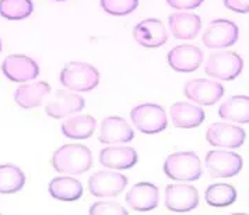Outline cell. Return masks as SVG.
<instances>
[{
  "mask_svg": "<svg viewBox=\"0 0 249 215\" xmlns=\"http://www.w3.org/2000/svg\"><path fill=\"white\" fill-rule=\"evenodd\" d=\"M127 186V178L111 170H100L89 179L90 193L95 197H116Z\"/></svg>",
  "mask_w": 249,
  "mask_h": 215,
  "instance_id": "30bf717a",
  "label": "cell"
},
{
  "mask_svg": "<svg viewBox=\"0 0 249 215\" xmlns=\"http://www.w3.org/2000/svg\"><path fill=\"white\" fill-rule=\"evenodd\" d=\"M34 12L31 0H0V16L10 21H18L30 17Z\"/></svg>",
  "mask_w": 249,
  "mask_h": 215,
  "instance_id": "4316f807",
  "label": "cell"
},
{
  "mask_svg": "<svg viewBox=\"0 0 249 215\" xmlns=\"http://www.w3.org/2000/svg\"><path fill=\"white\" fill-rule=\"evenodd\" d=\"M60 84L70 91L87 92L100 84V73L90 63L73 60L60 71Z\"/></svg>",
  "mask_w": 249,
  "mask_h": 215,
  "instance_id": "7a4b0ae2",
  "label": "cell"
},
{
  "mask_svg": "<svg viewBox=\"0 0 249 215\" xmlns=\"http://www.w3.org/2000/svg\"><path fill=\"white\" fill-rule=\"evenodd\" d=\"M221 119L235 122V123H249V97L235 95L226 101L218 109Z\"/></svg>",
  "mask_w": 249,
  "mask_h": 215,
  "instance_id": "cb8c5ba5",
  "label": "cell"
},
{
  "mask_svg": "<svg viewBox=\"0 0 249 215\" xmlns=\"http://www.w3.org/2000/svg\"><path fill=\"white\" fill-rule=\"evenodd\" d=\"M247 133L244 129L223 122L213 123L206 132V140L210 146L221 148H238L245 143Z\"/></svg>",
  "mask_w": 249,
  "mask_h": 215,
  "instance_id": "7c38bea8",
  "label": "cell"
},
{
  "mask_svg": "<svg viewBox=\"0 0 249 215\" xmlns=\"http://www.w3.org/2000/svg\"><path fill=\"white\" fill-rule=\"evenodd\" d=\"M206 169L212 178H232L237 176L242 169V157L226 149H213L209 151L206 159Z\"/></svg>",
  "mask_w": 249,
  "mask_h": 215,
  "instance_id": "8992f818",
  "label": "cell"
},
{
  "mask_svg": "<svg viewBox=\"0 0 249 215\" xmlns=\"http://www.w3.org/2000/svg\"><path fill=\"white\" fill-rule=\"evenodd\" d=\"M224 6L235 13H249V0H224Z\"/></svg>",
  "mask_w": 249,
  "mask_h": 215,
  "instance_id": "4dcf8cb0",
  "label": "cell"
},
{
  "mask_svg": "<svg viewBox=\"0 0 249 215\" xmlns=\"http://www.w3.org/2000/svg\"><path fill=\"white\" fill-rule=\"evenodd\" d=\"M171 120L178 129H195L199 127L206 119L204 111L189 102H175L170 109Z\"/></svg>",
  "mask_w": 249,
  "mask_h": 215,
  "instance_id": "ffe728a7",
  "label": "cell"
},
{
  "mask_svg": "<svg viewBox=\"0 0 249 215\" xmlns=\"http://www.w3.org/2000/svg\"><path fill=\"white\" fill-rule=\"evenodd\" d=\"M164 173L172 181H197L202 176V162L193 151L174 152L164 162Z\"/></svg>",
  "mask_w": 249,
  "mask_h": 215,
  "instance_id": "3957f363",
  "label": "cell"
},
{
  "mask_svg": "<svg viewBox=\"0 0 249 215\" xmlns=\"http://www.w3.org/2000/svg\"><path fill=\"white\" fill-rule=\"evenodd\" d=\"M49 92H51V85L45 81L24 84L16 90L14 101L20 108L33 109V108H36L42 103L44 98Z\"/></svg>",
  "mask_w": 249,
  "mask_h": 215,
  "instance_id": "44dd1931",
  "label": "cell"
},
{
  "mask_svg": "<svg viewBox=\"0 0 249 215\" xmlns=\"http://www.w3.org/2000/svg\"><path fill=\"white\" fill-rule=\"evenodd\" d=\"M1 71L13 83H27L39 76V66L25 55H10L3 60Z\"/></svg>",
  "mask_w": 249,
  "mask_h": 215,
  "instance_id": "8fae6325",
  "label": "cell"
},
{
  "mask_svg": "<svg viewBox=\"0 0 249 215\" xmlns=\"http://www.w3.org/2000/svg\"><path fill=\"white\" fill-rule=\"evenodd\" d=\"M53 169L63 175H81L92 166L91 149L81 144H66L52 155Z\"/></svg>",
  "mask_w": 249,
  "mask_h": 215,
  "instance_id": "6da1fadb",
  "label": "cell"
},
{
  "mask_svg": "<svg viewBox=\"0 0 249 215\" xmlns=\"http://www.w3.org/2000/svg\"><path fill=\"white\" fill-rule=\"evenodd\" d=\"M86 106V101L79 94L66 90H57L51 101L45 105V112L52 119H62L69 115L81 112Z\"/></svg>",
  "mask_w": 249,
  "mask_h": 215,
  "instance_id": "5bb4252c",
  "label": "cell"
},
{
  "mask_svg": "<svg viewBox=\"0 0 249 215\" xmlns=\"http://www.w3.org/2000/svg\"><path fill=\"white\" fill-rule=\"evenodd\" d=\"M102 10L109 16L122 17L135 12L139 6V0H100Z\"/></svg>",
  "mask_w": 249,
  "mask_h": 215,
  "instance_id": "83f0119b",
  "label": "cell"
},
{
  "mask_svg": "<svg viewBox=\"0 0 249 215\" xmlns=\"http://www.w3.org/2000/svg\"><path fill=\"white\" fill-rule=\"evenodd\" d=\"M167 4L177 10H193L197 9L204 0H165Z\"/></svg>",
  "mask_w": 249,
  "mask_h": 215,
  "instance_id": "f546056e",
  "label": "cell"
},
{
  "mask_svg": "<svg viewBox=\"0 0 249 215\" xmlns=\"http://www.w3.org/2000/svg\"><path fill=\"white\" fill-rule=\"evenodd\" d=\"M183 94L188 99L203 106H212L224 95V87L212 80L195 79L185 84Z\"/></svg>",
  "mask_w": 249,
  "mask_h": 215,
  "instance_id": "9c48e42d",
  "label": "cell"
},
{
  "mask_svg": "<svg viewBox=\"0 0 249 215\" xmlns=\"http://www.w3.org/2000/svg\"><path fill=\"white\" fill-rule=\"evenodd\" d=\"M1 48H3V44H1V39H0V52H1Z\"/></svg>",
  "mask_w": 249,
  "mask_h": 215,
  "instance_id": "1f68e13d",
  "label": "cell"
},
{
  "mask_svg": "<svg viewBox=\"0 0 249 215\" xmlns=\"http://www.w3.org/2000/svg\"><path fill=\"white\" fill-rule=\"evenodd\" d=\"M48 192L52 198L59 201H76L83 196V186L74 178L59 176L51 181Z\"/></svg>",
  "mask_w": 249,
  "mask_h": 215,
  "instance_id": "7402d4cb",
  "label": "cell"
},
{
  "mask_svg": "<svg viewBox=\"0 0 249 215\" xmlns=\"http://www.w3.org/2000/svg\"><path fill=\"white\" fill-rule=\"evenodd\" d=\"M237 189L227 183H214L207 187L204 193V200L210 207L223 208L228 207L237 201Z\"/></svg>",
  "mask_w": 249,
  "mask_h": 215,
  "instance_id": "d4e9b609",
  "label": "cell"
},
{
  "mask_svg": "<svg viewBox=\"0 0 249 215\" xmlns=\"http://www.w3.org/2000/svg\"><path fill=\"white\" fill-rule=\"evenodd\" d=\"M139 161L136 149L124 146H113L100 152V164L105 168L116 170L130 169Z\"/></svg>",
  "mask_w": 249,
  "mask_h": 215,
  "instance_id": "ac0fdd59",
  "label": "cell"
},
{
  "mask_svg": "<svg viewBox=\"0 0 249 215\" xmlns=\"http://www.w3.org/2000/svg\"><path fill=\"white\" fill-rule=\"evenodd\" d=\"M244 68V60L232 50H220L212 53L206 62L204 71L207 76L217 80H230L237 79Z\"/></svg>",
  "mask_w": 249,
  "mask_h": 215,
  "instance_id": "5b68a950",
  "label": "cell"
},
{
  "mask_svg": "<svg viewBox=\"0 0 249 215\" xmlns=\"http://www.w3.org/2000/svg\"><path fill=\"white\" fill-rule=\"evenodd\" d=\"M55 1H66V0H55Z\"/></svg>",
  "mask_w": 249,
  "mask_h": 215,
  "instance_id": "d6a6232c",
  "label": "cell"
},
{
  "mask_svg": "<svg viewBox=\"0 0 249 215\" xmlns=\"http://www.w3.org/2000/svg\"><path fill=\"white\" fill-rule=\"evenodd\" d=\"M89 213L94 215H126L127 210L124 208L119 203H115V201H98V203L91 205Z\"/></svg>",
  "mask_w": 249,
  "mask_h": 215,
  "instance_id": "f1b7e54d",
  "label": "cell"
},
{
  "mask_svg": "<svg viewBox=\"0 0 249 215\" xmlns=\"http://www.w3.org/2000/svg\"><path fill=\"white\" fill-rule=\"evenodd\" d=\"M171 34L177 39L189 41L196 38L202 30V20L193 13H174L168 17Z\"/></svg>",
  "mask_w": 249,
  "mask_h": 215,
  "instance_id": "d6986e66",
  "label": "cell"
},
{
  "mask_svg": "<svg viewBox=\"0 0 249 215\" xmlns=\"http://www.w3.org/2000/svg\"><path fill=\"white\" fill-rule=\"evenodd\" d=\"M133 38L140 46L154 49L167 42L168 34L162 21L157 18H146L133 28Z\"/></svg>",
  "mask_w": 249,
  "mask_h": 215,
  "instance_id": "2e32d148",
  "label": "cell"
},
{
  "mask_svg": "<svg viewBox=\"0 0 249 215\" xmlns=\"http://www.w3.org/2000/svg\"><path fill=\"white\" fill-rule=\"evenodd\" d=\"M170 67L177 73H193L203 63V50L195 45H179L167 55Z\"/></svg>",
  "mask_w": 249,
  "mask_h": 215,
  "instance_id": "4fadbf2b",
  "label": "cell"
},
{
  "mask_svg": "<svg viewBox=\"0 0 249 215\" xmlns=\"http://www.w3.org/2000/svg\"><path fill=\"white\" fill-rule=\"evenodd\" d=\"M124 200H126V204L129 205V208H132L135 211H139V213L151 211L159 205V187L150 182H140L129 190Z\"/></svg>",
  "mask_w": 249,
  "mask_h": 215,
  "instance_id": "9a60e30c",
  "label": "cell"
},
{
  "mask_svg": "<svg viewBox=\"0 0 249 215\" xmlns=\"http://www.w3.org/2000/svg\"><path fill=\"white\" fill-rule=\"evenodd\" d=\"M130 119L140 133L157 134L167 129L168 119L164 108L157 103H142L130 111Z\"/></svg>",
  "mask_w": 249,
  "mask_h": 215,
  "instance_id": "277c9868",
  "label": "cell"
},
{
  "mask_svg": "<svg viewBox=\"0 0 249 215\" xmlns=\"http://www.w3.org/2000/svg\"><path fill=\"white\" fill-rule=\"evenodd\" d=\"M239 28L235 23L218 18L207 25L203 33V45L209 49H224L237 44Z\"/></svg>",
  "mask_w": 249,
  "mask_h": 215,
  "instance_id": "52a82bcc",
  "label": "cell"
},
{
  "mask_svg": "<svg viewBox=\"0 0 249 215\" xmlns=\"http://www.w3.org/2000/svg\"><path fill=\"white\" fill-rule=\"evenodd\" d=\"M199 205V192L192 184L174 183L165 187V207L172 213H189Z\"/></svg>",
  "mask_w": 249,
  "mask_h": 215,
  "instance_id": "ba28073f",
  "label": "cell"
},
{
  "mask_svg": "<svg viewBox=\"0 0 249 215\" xmlns=\"http://www.w3.org/2000/svg\"><path fill=\"white\" fill-rule=\"evenodd\" d=\"M97 127V120L91 115H80L69 117L62 125L63 136L71 140H87L92 136Z\"/></svg>",
  "mask_w": 249,
  "mask_h": 215,
  "instance_id": "603a6c76",
  "label": "cell"
},
{
  "mask_svg": "<svg viewBox=\"0 0 249 215\" xmlns=\"http://www.w3.org/2000/svg\"><path fill=\"white\" fill-rule=\"evenodd\" d=\"M25 184V175L20 168L12 164L0 165V193L13 194L20 192Z\"/></svg>",
  "mask_w": 249,
  "mask_h": 215,
  "instance_id": "484cf974",
  "label": "cell"
},
{
  "mask_svg": "<svg viewBox=\"0 0 249 215\" xmlns=\"http://www.w3.org/2000/svg\"><path fill=\"white\" fill-rule=\"evenodd\" d=\"M135 137L133 129L121 116H107L102 119L98 140L102 144H124Z\"/></svg>",
  "mask_w": 249,
  "mask_h": 215,
  "instance_id": "e0dca14e",
  "label": "cell"
}]
</instances>
